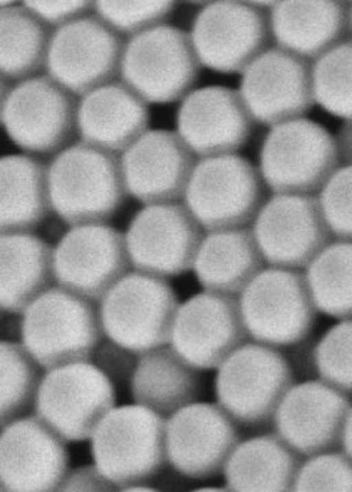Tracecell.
Instances as JSON below:
<instances>
[{"instance_id": "6da1fadb", "label": "cell", "mask_w": 352, "mask_h": 492, "mask_svg": "<svg viewBox=\"0 0 352 492\" xmlns=\"http://www.w3.org/2000/svg\"><path fill=\"white\" fill-rule=\"evenodd\" d=\"M47 181L51 207L72 227L104 223L127 192L118 154L82 140L54 157Z\"/></svg>"}, {"instance_id": "7a4b0ae2", "label": "cell", "mask_w": 352, "mask_h": 492, "mask_svg": "<svg viewBox=\"0 0 352 492\" xmlns=\"http://www.w3.org/2000/svg\"><path fill=\"white\" fill-rule=\"evenodd\" d=\"M96 303L60 286L49 288L23 311L22 345L47 370L90 361L104 335Z\"/></svg>"}, {"instance_id": "3957f363", "label": "cell", "mask_w": 352, "mask_h": 492, "mask_svg": "<svg viewBox=\"0 0 352 492\" xmlns=\"http://www.w3.org/2000/svg\"><path fill=\"white\" fill-rule=\"evenodd\" d=\"M166 418L141 405L113 407L91 438L94 466L114 487L142 484L166 460Z\"/></svg>"}, {"instance_id": "277c9868", "label": "cell", "mask_w": 352, "mask_h": 492, "mask_svg": "<svg viewBox=\"0 0 352 492\" xmlns=\"http://www.w3.org/2000/svg\"><path fill=\"white\" fill-rule=\"evenodd\" d=\"M179 305L166 278L128 272L99 301L103 334L136 355L168 345Z\"/></svg>"}, {"instance_id": "5b68a950", "label": "cell", "mask_w": 352, "mask_h": 492, "mask_svg": "<svg viewBox=\"0 0 352 492\" xmlns=\"http://www.w3.org/2000/svg\"><path fill=\"white\" fill-rule=\"evenodd\" d=\"M201 66L189 33L162 23L129 37L120 74L146 102L166 104L192 90Z\"/></svg>"}, {"instance_id": "8992f818", "label": "cell", "mask_w": 352, "mask_h": 492, "mask_svg": "<svg viewBox=\"0 0 352 492\" xmlns=\"http://www.w3.org/2000/svg\"><path fill=\"white\" fill-rule=\"evenodd\" d=\"M265 185L259 170L241 155L204 157L193 168L184 205L208 232L242 227L264 203Z\"/></svg>"}, {"instance_id": "52a82bcc", "label": "cell", "mask_w": 352, "mask_h": 492, "mask_svg": "<svg viewBox=\"0 0 352 492\" xmlns=\"http://www.w3.org/2000/svg\"><path fill=\"white\" fill-rule=\"evenodd\" d=\"M217 368L214 390L218 404L244 426L268 423L294 383L286 357L275 348L258 342L243 344Z\"/></svg>"}, {"instance_id": "ba28073f", "label": "cell", "mask_w": 352, "mask_h": 492, "mask_svg": "<svg viewBox=\"0 0 352 492\" xmlns=\"http://www.w3.org/2000/svg\"><path fill=\"white\" fill-rule=\"evenodd\" d=\"M335 137L306 118L271 127L261 146L259 172L275 194H312L339 167Z\"/></svg>"}, {"instance_id": "9c48e42d", "label": "cell", "mask_w": 352, "mask_h": 492, "mask_svg": "<svg viewBox=\"0 0 352 492\" xmlns=\"http://www.w3.org/2000/svg\"><path fill=\"white\" fill-rule=\"evenodd\" d=\"M239 304L248 335L274 348L302 342L316 319L305 275L295 269H262L240 293Z\"/></svg>"}, {"instance_id": "30bf717a", "label": "cell", "mask_w": 352, "mask_h": 492, "mask_svg": "<svg viewBox=\"0 0 352 492\" xmlns=\"http://www.w3.org/2000/svg\"><path fill=\"white\" fill-rule=\"evenodd\" d=\"M115 401L113 382L91 361L48 370L34 397L36 416L66 441L89 438Z\"/></svg>"}, {"instance_id": "8fae6325", "label": "cell", "mask_w": 352, "mask_h": 492, "mask_svg": "<svg viewBox=\"0 0 352 492\" xmlns=\"http://www.w3.org/2000/svg\"><path fill=\"white\" fill-rule=\"evenodd\" d=\"M191 41L201 65L222 74H240L270 47V15L248 1H213L195 16Z\"/></svg>"}, {"instance_id": "7c38bea8", "label": "cell", "mask_w": 352, "mask_h": 492, "mask_svg": "<svg viewBox=\"0 0 352 492\" xmlns=\"http://www.w3.org/2000/svg\"><path fill=\"white\" fill-rule=\"evenodd\" d=\"M75 96L48 75L26 78L10 89L1 123L22 150L37 155L58 152L76 130Z\"/></svg>"}, {"instance_id": "4fadbf2b", "label": "cell", "mask_w": 352, "mask_h": 492, "mask_svg": "<svg viewBox=\"0 0 352 492\" xmlns=\"http://www.w3.org/2000/svg\"><path fill=\"white\" fill-rule=\"evenodd\" d=\"M125 42L96 14L53 31L47 54L48 76L75 96L115 80Z\"/></svg>"}, {"instance_id": "5bb4252c", "label": "cell", "mask_w": 352, "mask_h": 492, "mask_svg": "<svg viewBox=\"0 0 352 492\" xmlns=\"http://www.w3.org/2000/svg\"><path fill=\"white\" fill-rule=\"evenodd\" d=\"M203 238L201 226L185 205H146L133 216L124 235L136 271L163 278L192 267Z\"/></svg>"}, {"instance_id": "9a60e30c", "label": "cell", "mask_w": 352, "mask_h": 492, "mask_svg": "<svg viewBox=\"0 0 352 492\" xmlns=\"http://www.w3.org/2000/svg\"><path fill=\"white\" fill-rule=\"evenodd\" d=\"M313 62L278 45L243 71L239 93L253 120L272 127L302 118L314 106Z\"/></svg>"}, {"instance_id": "2e32d148", "label": "cell", "mask_w": 352, "mask_h": 492, "mask_svg": "<svg viewBox=\"0 0 352 492\" xmlns=\"http://www.w3.org/2000/svg\"><path fill=\"white\" fill-rule=\"evenodd\" d=\"M254 220L255 241L272 267H305L330 243L331 234L312 194H275Z\"/></svg>"}, {"instance_id": "e0dca14e", "label": "cell", "mask_w": 352, "mask_h": 492, "mask_svg": "<svg viewBox=\"0 0 352 492\" xmlns=\"http://www.w3.org/2000/svg\"><path fill=\"white\" fill-rule=\"evenodd\" d=\"M130 265L124 235L104 223L73 226L53 253L59 286L95 302L129 272Z\"/></svg>"}, {"instance_id": "ac0fdd59", "label": "cell", "mask_w": 352, "mask_h": 492, "mask_svg": "<svg viewBox=\"0 0 352 492\" xmlns=\"http://www.w3.org/2000/svg\"><path fill=\"white\" fill-rule=\"evenodd\" d=\"M248 336L239 299L204 291L179 305L169 344L190 366L208 370L218 368Z\"/></svg>"}, {"instance_id": "d6986e66", "label": "cell", "mask_w": 352, "mask_h": 492, "mask_svg": "<svg viewBox=\"0 0 352 492\" xmlns=\"http://www.w3.org/2000/svg\"><path fill=\"white\" fill-rule=\"evenodd\" d=\"M239 440L236 423L219 404L193 402L166 419V460L186 477L219 475Z\"/></svg>"}, {"instance_id": "ffe728a7", "label": "cell", "mask_w": 352, "mask_h": 492, "mask_svg": "<svg viewBox=\"0 0 352 492\" xmlns=\"http://www.w3.org/2000/svg\"><path fill=\"white\" fill-rule=\"evenodd\" d=\"M351 416V396L314 379L292 385L273 418L276 434L299 455L311 457L340 447Z\"/></svg>"}, {"instance_id": "44dd1931", "label": "cell", "mask_w": 352, "mask_h": 492, "mask_svg": "<svg viewBox=\"0 0 352 492\" xmlns=\"http://www.w3.org/2000/svg\"><path fill=\"white\" fill-rule=\"evenodd\" d=\"M65 441L38 416L8 423L0 432V485L6 491L58 490L68 469Z\"/></svg>"}, {"instance_id": "7402d4cb", "label": "cell", "mask_w": 352, "mask_h": 492, "mask_svg": "<svg viewBox=\"0 0 352 492\" xmlns=\"http://www.w3.org/2000/svg\"><path fill=\"white\" fill-rule=\"evenodd\" d=\"M177 134L201 158L234 154L245 146L254 120L239 91L220 85L203 87L182 99Z\"/></svg>"}, {"instance_id": "603a6c76", "label": "cell", "mask_w": 352, "mask_h": 492, "mask_svg": "<svg viewBox=\"0 0 352 492\" xmlns=\"http://www.w3.org/2000/svg\"><path fill=\"white\" fill-rule=\"evenodd\" d=\"M120 161L126 192L146 205L175 203L184 197L196 163L177 133L161 129L146 131Z\"/></svg>"}, {"instance_id": "cb8c5ba5", "label": "cell", "mask_w": 352, "mask_h": 492, "mask_svg": "<svg viewBox=\"0 0 352 492\" xmlns=\"http://www.w3.org/2000/svg\"><path fill=\"white\" fill-rule=\"evenodd\" d=\"M270 15L277 45L311 62L351 40L349 1H278Z\"/></svg>"}, {"instance_id": "d4e9b609", "label": "cell", "mask_w": 352, "mask_h": 492, "mask_svg": "<svg viewBox=\"0 0 352 492\" xmlns=\"http://www.w3.org/2000/svg\"><path fill=\"white\" fill-rule=\"evenodd\" d=\"M149 118L147 102L122 80H113L81 96L76 131L82 141L118 154L147 131Z\"/></svg>"}, {"instance_id": "484cf974", "label": "cell", "mask_w": 352, "mask_h": 492, "mask_svg": "<svg viewBox=\"0 0 352 492\" xmlns=\"http://www.w3.org/2000/svg\"><path fill=\"white\" fill-rule=\"evenodd\" d=\"M263 258L252 229L208 232L192 269L205 291L235 295L262 270Z\"/></svg>"}, {"instance_id": "4316f807", "label": "cell", "mask_w": 352, "mask_h": 492, "mask_svg": "<svg viewBox=\"0 0 352 492\" xmlns=\"http://www.w3.org/2000/svg\"><path fill=\"white\" fill-rule=\"evenodd\" d=\"M131 376L137 404L164 418L195 402L201 393L198 370L187 364L170 346H162L138 355Z\"/></svg>"}, {"instance_id": "83f0119b", "label": "cell", "mask_w": 352, "mask_h": 492, "mask_svg": "<svg viewBox=\"0 0 352 492\" xmlns=\"http://www.w3.org/2000/svg\"><path fill=\"white\" fill-rule=\"evenodd\" d=\"M302 462L299 454L276 434L239 443L223 471L226 488L240 492L292 491Z\"/></svg>"}, {"instance_id": "f1b7e54d", "label": "cell", "mask_w": 352, "mask_h": 492, "mask_svg": "<svg viewBox=\"0 0 352 492\" xmlns=\"http://www.w3.org/2000/svg\"><path fill=\"white\" fill-rule=\"evenodd\" d=\"M54 249L30 234L0 235V309L20 313L50 288Z\"/></svg>"}, {"instance_id": "f546056e", "label": "cell", "mask_w": 352, "mask_h": 492, "mask_svg": "<svg viewBox=\"0 0 352 492\" xmlns=\"http://www.w3.org/2000/svg\"><path fill=\"white\" fill-rule=\"evenodd\" d=\"M47 168L31 156L0 157V235L30 233L51 208Z\"/></svg>"}, {"instance_id": "4dcf8cb0", "label": "cell", "mask_w": 352, "mask_h": 492, "mask_svg": "<svg viewBox=\"0 0 352 492\" xmlns=\"http://www.w3.org/2000/svg\"><path fill=\"white\" fill-rule=\"evenodd\" d=\"M52 32L22 3L0 9V75L19 81L36 76L45 67Z\"/></svg>"}, {"instance_id": "1f68e13d", "label": "cell", "mask_w": 352, "mask_h": 492, "mask_svg": "<svg viewBox=\"0 0 352 492\" xmlns=\"http://www.w3.org/2000/svg\"><path fill=\"white\" fill-rule=\"evenodd\" d=\"M351 241L329 243L305 267V280L317 310L338 320L352 313Z\"/></svg>"}, {"instance_id": "d6a6232c", "label": "cell", "mask_w": 352, "mask_h": 492, "mask_svg": "<svg viewBox=\"0 0 352 492\" xmlns=\"http://www.w3.org/2000/svg\"><path fill=\"white\" fill-rule=\"evenodd\" d=\"M39 378L36 362L22 344L0 341V427L27 409Z\"/></svg>"}, {"instance_id": "836d02e7", "label": "cell", "mask_w": 352, "mask_h": 492, "mask_svg": "<svg viewBox=\"0 0 352 492\" xmlns=\"http://www.w3.org/2000/svg\"><path fill=\"white\" fill-rule=\"evenodd\" d=\"M351 40L317 58L312 65V91L315 102L329 113L351 120Z\"/></svg>"}, {"instance_id": "e575fe53", "label": "cell", "mask_w": 352, "mask_h": 492, "mask_svg": "<svg viewBox=\"0 0 352 492\" xmlns=\"http://www.w3.org/2000/svg\"><path fill=\"white\" fill-rule=\"evenodd\" d=\"M351 320L329 328L312 351L314 368L320 379L342 392L351 394Z\"/></svg>"}, {"instance_id": "d590c367", "label": "cell", "mask_w": 352, "mask_h": 492, "mask_svg": "<svg viewBox=\"0 0 352 492\" xmlns=\"http://www.w3.org/2000/svg\"><path fill=\"white\" fill-rule=\"evenodd\" d=\"M175 1H94L96 14L118 34L130 37L165 23Z\"/></svg>"}, {"instance_id": "8d00e7d4", "label": "cell", "mask_w": 352, "mask_h": 492, "mask_svg": "<svg viewBox=\"0 0 352 492\" xmlns=\"http://www.w3.org/2000/svg\"><path fill=\"white\" fill-rule=\"evenodd\" d=\"M351 458L342 451L311 456L300 466L292 491L351 492Z\"/></svg>"}, {"instance_id": "74e56055", "label": "cell", "mask_w": 352, "mask_h": 492, "mask_svg": "<svg viewBox=\"0 0 352 492\" xmlns=\"http://www.w3.org/2000/svg\"><path fill=\"white\" fill-rule=\"evenodd\" d=\"M351 165L338 167L317 197L324 220L338 241L351 240Z\"/></svg>"}, {"instance_id": "f35d334b", "label": "cell", "mask_w": 352, "mask_h": 492, "mask_svg": "<svg viewBox=\"0 0 352 492\" xmlns=\"http://www.w3.org/2000/svg\"><path fill=\"white\" fill-rule=\"evenodd\" d=\"M21 3L49 26L58 27L91 14L94 1H24Z\"/></svg>"}, {"instance_id": "ab89813d", "label": "cell", "mask_w": 352, "mask_h": 492, "mask_svg": "<svg viewBox=\"0 0 352 492\" xmlns=\"http://www.w3.org/2000/svg\"><path fill=\"white\" fill-rule=\"evenodd\" d=\"M109 343L97 346L96 354L98 366L112 381L113 379L120 380L126 378L133 371L136 362L132 361L134 355L109 340Z\"/></svg>"}, {"instance_id": "60d3db41", "label": "cell", "mask_w": 352, "mask_h": 492, "mask_svg": "<svg viewBox=\"0 0 352 492\" xmlns=\"http://www.w3.org/2000/svg\"><path fill=\"white\" fill-rule=\"evenodd\" d=\"M111 483L105 480L95 466L81 467L67 473L58 488V491H79L85 488H112Z\"/></svg>"}, {"instance_id": "b9f144b4", "label": "cell", "mask_w": 352, "mask_h": 492, "mask_svg": "<svg viewBox=\"0 0 352 492\" xmlns=\"http://www.w3.org/2000/svg\"><path fill=\"white\" fill-rule=\"evenodd\" d=\"M341 451L351 458V416L345 423L340 442Z\"/></svg>"}, {"instance_id": "7bdbcfd3", "label": "cell", "mask_w": 352, "mask_h": 492, "mask_svg": "<svg viewBox=\"0 0 352 492\" xmlns=\"http://www.w3.org/2000/svg\"><path fill=\"white\" fill-rule=\"evenodd\" d=\"M11 88L8 80L0 75V123H1L3 107Z\"/></svg>"}, {"instance_id": "ee69618b", "label": "cell", "mask_w": 352, "mask_h": 492, "mask_svg": "<svg viewBox=\"0 0 352 492\" xmlns=\"http://www.w3.org/2000/svg\"><path fill=\"white\" fill-rule=\"evenodd\" d=\"M248 2L255 8L266 10L267 9L272 10V8L276 4L278 1H248Z\"/></svg>"}, {"instance_id": "f6af8a7d", "label": "cell", "mask_w": 352, "mask_h": 492, "mask_svg": "<svg viewBox=\"0 0 352 492\" xmlns=\"http://www.w3.org/2000/svg\"><path fill=\"white\" fill-rule=\"evenodd\" d=\"M16 1L0 0V9L11 6L17 3Z\"/></svg>"}, {"instance_id": "bcb514c9", "label": "cell", "mask_w": 352, "mask_h": 492, "mask_svg": "<svg viewBox=\"0 0 352 492\" xmlns=\"http://www.w3.org/2000/svg\"><path fill=\"white\" fill-rule=\"evenodd\" d=\"M3 491V489H2V488H1V485H0V491Z\"/></svg>"}]
</instances>
